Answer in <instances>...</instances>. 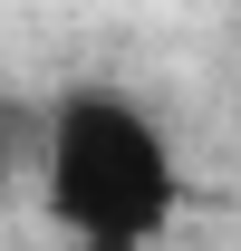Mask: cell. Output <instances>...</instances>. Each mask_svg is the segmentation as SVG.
I'll use <instances>...</instances> for the list:
<instances>
[{
  "mask_svg": "<svg viewBox=\"0 0 241 251\" xmlns=\"http://www.w3.org/2000/svg\"><path fill=\"white\" fill-rule=\"evenodd\" d=\"M39 203L77 251H154L183 213V155L125 87H68L39 116Z\"/></svg>",
  "mask_w": 241,
  "mask_h": 251,
  "instance_id": "1",
  "label": "cell"
}]
</instances>
